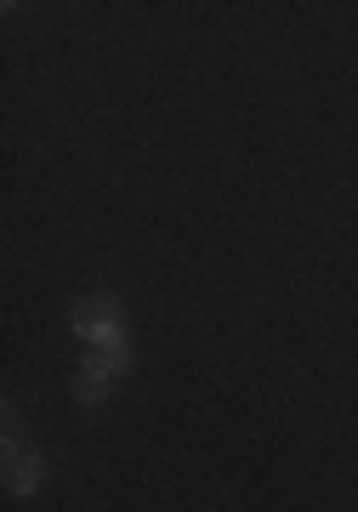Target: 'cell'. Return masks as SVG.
<instances>
[{
    "mask_svg": "<svg viewBox=\"0 0 358 512\" xmlns=\"http://www.w3.org/2000/svg\"><path fill=\"white\" fill-rule=\"evenodd\" d=\"M69 325H74V336H80L86 348H120V342H131L120 296H86V302H74Z\"/></svg>",
    "mask_w": 358,
    "mask_h": 512,
    "instance_id": "6da1fadb",
    "label": "cell"
},
{
    "mask_svg": "<svg viewBox=\"0 0 358 512\" xmlns=\"http://www.w3.org/2000/svg\"><path fill=\"white\" fill-rule=\"evenodd\" d=\"M131 370V342H120V348H97L91 359H80V370H74V399L80 404H103L108 387L120 382Z\"/></svg>",
    "mask_w": 358,
    "mask_h": 512,
    "instance_id": "7a4b0ae2",
    "label": "cell"
},
{
    "mask_svg": "<svg viewBox=\"0 0 358 512\" xmlns=\"http://www.w3.org/2000/svg\"><path fill=\"white\" fill-rule=\"evenodd\" d=\"M40 484H46V456L40 450H18V456H6V490L18 495H35Z\"/></svg>",
    "mask_w": 358,
    "mask_h": 512,
    "instance_id": "3957f363",
    "label": "cell"
}]
</instances>
